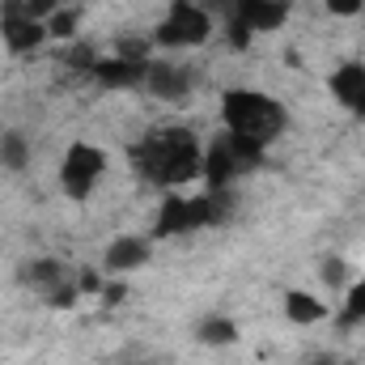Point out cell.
Returning <instances> with one entry per match:
<instances>
[{"instance_id":"cell-20","label":"cell","mask_w":365,"mask_h":365,"mask_svg":"<svg viewBox=\"0 0 365 365\" xmlns=\"http://www.w3.org/2000/svg\"><path fill=\"white\" fill-rule=\"evenodd\" d=\"M349 319H365V280L353 284V293H349Z\"/></svg>"},{"instance_id":"cell-7","label":"cell","mask_w":365,"mask_h":365,"mask_svg":"<svg viewBox=\"0 0 365 365\" xmlns=\"http://www.w3.org/2000/svg\"><path fill=\"white\" fill-rule=\"evenodd\" d=\"M102 170H106V158H102V149L98 145H73L68 153H64V166H60V182H64V191L73 195V200H86L93 191V182L102 179Z\"/></svg>"},{"instance_id":"cell-11","label":"cell","mask_w":365,"mask_h":365,"mask_svg":"<svg viewBox=\"0 0 365 365\" xmlns=\"http://www.w3.org/2000/svg\"><path fill=\"white\" fill-rule=\"evenodd\" d=\"M106 272H136L149 264V238H115L106 247Z\"/></svg>"},{"instance_id":"cell-6","label":"cell","mask_w":365,"mask_h":365,"mask_svg":"<svg viewBox=\"0 0 365 365\" xmlns=\"http://www.w3.org/2000/svg\"><path fill=\"white\" fill-rule=\"evenodd\" d=\"M208 34H212L208 13H204L200 4H187V0H179V4L166 13V21L158 26V43H162V47H195V43H204Z\"/></svg>"},{"instance_id":"cell-8","label":"cell","mask_w":365,"mask_h":365,"mask_svg":"<svg viewBox=\"0 0 365 365\" xmlns=\"http://www.w3.org/2000/svg\"><path fill=\"white\" fill-rule=\"evenodd\" d=\"M0 34L13 51H34L47 38V21L26 9V0H4L0 4Z\"/></svg>"},{"instance_id":"cell-18","label":"cell","mask_w":365,"mask_h":365,"mask_svg":"<svg viewBox=\"0 0 365 365\" xmlns=\"http://www.w3.org/2000/svg\"><path fill=\"white\" fill-rule=\"evenodd\" d=\"M319 272H323V280H327L331 289H344V284H349V268H344V259H336V255H327V259L319 264Z\"/></svg>"},{"instance_id":"cell-21","label":"cell","mask_w":365,"mask_h":365,"mask_svg":"<svg viewBox=\"0 0 365 365\" xmlns=\"http://www.w3.org/2000/svg\"><path fill=\"white\" fill-rule=\"evenodd\" d=\"M26 9H30L34 17H43V21H47V17L60 9V0H26Z\"/></svg>"},{"instance_id":"cell-17","label":"cell","mask_w":365,"mask_h":365,"mask_svg":"<svg viewBox=\"0 0 365 365\" xmlns=\"http://www.w3.org/2000/svg\"><path fill=\"white\" fill-rule=\"evenodd\" d=\"M73 30H77V13L56 9V13L47 17V38H73Z\"/></svg>"},{"instance_id":"cell-19","label":"cell","mask_w":365,"mask_h":365,"mask_svg":"<svg viewBox=\"0 0 365 365\" xmlns=\"http://www.w3.org/2000/svg\"><path fill=\"white\" fill-rule=\"evenodd\" d=\"M365 9V0H327V13H336V17H357Z\"/></svg>"},{"instance_id":"cell-9","label":"cell","mask_w":365,"mask_h":365,"mask_svg":"<svg viewBox=\"0 0 365 365\" xmlns=\"http://www.w3.org/2000/svg\"><path fill=\"white\" fill-rule=\"evenodd\" d=\"M140 86L153 93V98H162V102H182L187 90H191L187 73L175 68V64H162V60H149V68H145V81H140Z\"/></svg>"},{"instance_id":"cell-23","label":"cell","mask_w":365,"mask_h":365,"mask_svg":"<svg viewBox=\"0 0 365 365\" xmlns=\"http://www.w3.org/2000/svg\"><path fill=\"white\" fill-rule=\"evenodd\" d=\"M319 365H331V361H319Z\"/></svg>"},{"instance_id":"cell-15","label":"cell","mask_w":365,"mask_h":365,"mask_svg":"<svg viewBox=\"0 0 365 365\" xmlns=\"http://www.w3.org/2000/svg\"><path fill=\"white\" fill-rule=\"evenodd\" d=\"M195 336H200V344H234V340H238V327H234L230 319L212 314V319H204V323L195 327Z\"/></svg>"},{"instance_id":"cell-16","label":"cell","mask_w":365,"mask_h":365,"mask_svg":"<svg viewBox=\"0 0 365 365\" xmlns=\"http://www.w3.org/2000/svg\"><path fill=\"white\" fill-rule=\"evenodd\" d=\"M0 162H4L9 170H26V162H30V145H26L21 132L0 136Z\"/></svg>"},{"instance_id":"cell-2","label":"cell","mask_w":365,"mask_h":365,"mask_svg":"<svg viewBox=\"0 0 365 365\" xmlns=\"http://www.w3.org/2000/svg\"><path fill=\"white\" fill-rule=\"evenodd\" d=\"M221 115H225V132H234L259 149H268L284 132V106L259 90H230L221 98Z\"/></svg>"},{"instance_id":"cell-3","label":"cell","mask_w":365,"mask_h":365,"mask_svg":"<svg viewBox=\"0 0 365 365\" xmlns=\"http://www.w3.org/2000/svg\"><path fill=\"white\" fill-rule=\"evenodd\" d=\"M230 208L225 191H208V195H166L162 217H158V238H179V234H195L212 221H221Z\"/></svg>"},{"instance_id":"cell-4","label":"cell","mask_w":365,"mask_h":365,"mask_svg":"<svg viewBox=\"0 0 365 365\" xmlns=\"http://www.w3.org/2000/svg\"><path fill=\"white\" fill-rule=\"evenodd\" d=\"M259 162H264V149H259V145H251V140H242V136H234V132L217 136V140L204 149V179H208V191H225L238 175L255 170Z\"/></svg>"},{"instance_id":"cell-10","label":"cell","mask_w":365,"mask_h":365,"mask_svg":"<svg viewBox=\"0 0 365 365\" xmlns=\"http://www.w3.org/2000/svg\"><path fill=\"white\" fill-rule=\"evenodd\" d=\"M145 68L149 64H136V60H93L90 77L93 81H102L106 90H128V86H140L145 81Z\"/></svg>"},{"instance_id":"cell-13","label":"cell","mask_w":365,"mask_h":365,"mask_svg":"<svg viewBox=\"0 0 365 365\" xmlns=\"http://www.w3.org/2000/svg\"><path fill=\"white\" fill-rule=\"evenodd\" d=\"M284 314H289L293 323H319V319H327V306H323L319 297L302 293V289H289V293H284Z\"/></svg>"},{"instance_id":"cell-12","label":"cell","mask_w":365,"mask_h":365,"mask_svg":"<svg viewBox=\"0 0 365 365\" xmlns=\"http://www.w3.org/2000/svg\"><path fill=\"white\" fill-rule=\"evenodd\" d=\"M331 93L353 110V115H365V64H344L331 73Z\"/></svg>"},{"instance_id":"cell-22","label":"cell","mask_w":365,"mask_h":365,"mask_svg":"<svg viewBox=\"0 0 365 365\" xmlns=\"http://www.w3.org/2000/svg\"><path fill=\"white\" fill-rule=\"evenodd\" d=\"M136 365H162V361H136Z\"/></svg>"},{"instance_id":"cell-1","label":"cell","mask_w":365,"mask_h":365,"mask_svg":"<svg viewBox=\"0 0 365 365\" xmlns=\"http://www.w3.org/2000/svg\"><path fill=\"white\" fill-rule=\"evenodd\" d=\"M132 166L158 187H182L204 175V149L187 128H158L132 145Z\"/></svg>"},{"instance_id":"cell-14","label":"cell","mask_w":365,"mask_h":365,"mask_svg":"<svg viewBox=\"0 0 365 365\" xmlns=\"http://www.w3.org/2000/svg\"><path fill=\"white\" fill-rule=\"evenodd\" d=\"M26 280H30V284H38L47 297H51L60 284H68V280H64V268H60L56 259H38L34 268H26Z\"/></svg>"},{"instance_id":"cell-5","label":"cell","mask_w":365,"mask_h":365,"mask_svg":"<svg viewBox=\"0 0 365 365\" xmlns=\"http://www.w3.org/2000/svg\"><path fill=\"white\" fill-rule=\"evenodd\" d=\"M284 17H289V0H238L230 13V38L238 47H247L251 34L284 26Z\"/></svg>"}]
</instances>
